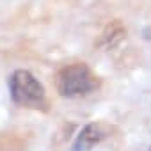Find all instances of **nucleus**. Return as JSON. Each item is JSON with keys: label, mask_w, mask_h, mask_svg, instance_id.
Returning <instances> with one entry per match:
<instances>
[{"label": "nucleus", "mask_w": 151, "mask_h": 151, "mask_svg": "<svg viewBox=\"0 0 151 151\" xmlns=\"http://www.w3.org/2000/svg\"><path fill=\"white\" fill-rule=\"evenodd\" d=\"M110 133H112V126L109 123H103V121L89 123L77 135V139L71 146V151H91L94 146L109 139Z\"/></svg>", "instance_id": "3"}, {"label": "nucleus", "mask_w": 151, "mask_h": 151, "mask_svg": "<svg viewBox=\"0 0 151 151\" xmlns=\"http://www.w3.org/2000/svg\"><path fill=\"white\" fill-rule=\"evenodd\" d=\"M11 98L16 105L32 109V110H46L48 98L45 87L39 80L27 69H16L11 75Z\"/></svg>", "instance_id": "2"}, {"label": "nucleus", "mask_w": 151, "mask_h": 151, "mask_svg": "<svg viewBox=\"0 0 151 151\" xmlns=\"http://www.w3.org/2000/svg\"><path fill=\"white\" fill-rule=\"evenodd\" d=\"M100 86L98 77L84 62H75L60 68L55 75V89L64 98L87 96Z\"/></svg>", "instance_id": "1"}]
</instances>
